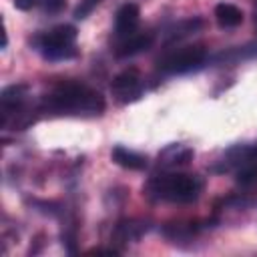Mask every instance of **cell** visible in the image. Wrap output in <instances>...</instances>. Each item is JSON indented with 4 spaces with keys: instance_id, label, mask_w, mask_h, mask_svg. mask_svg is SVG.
I'll return each instance as SVG.
<instances>
[{
    "instance_id": "cell-1",
    "label": "cell",
    "mask_w": 257,
    "mask_h": 257,
    "mask_svg": "<svg viewBox=\"0 0 257 257\" xmlns=\"http://www.w3.org/2000/svg\"><path fill=\"white\" fill-rule=\"evenodd\" d=\"M106 108V100L100 90L80 80H60L36 100L38 116H100Z\"/></svg>"
},
{
    "instance_id": "cell-2",
    "label": "cell",
    "mask_w": 257,
    "mask_h": 257,
    "mask_svg": "<svg viewBox=\"0 0 257 257\" xmlns=\"http://www.w3.org/2000/svg\"><path fill=\"white\" fill-rule=\"evenodd\" d=\"M205 189V181L199 175H187V173H161L151 177L145 187L143 195L151 201H165V203H177L187 205L195 203Z\"/></svg>"
},
{
    "instance_id": "cell-3",
    "label": "cell",
    "mask_w": 257,
    "mask_h": 257,
    "mask_svg": "<svg viewBox=\"0 0 257 257\" xmlns=\"http://www.w3.org/2000/svg\"><path fill=\"white\" fill-rule=\"evenodd\" d=\"M76 36H78L76 26L58 24L50 30L34 34L30 38V46L48 62H64L80 54L76 48Z\"/></svg>"
},
{
    "instance_id": "cell-4",
    "label": "cell",
    "mask_w": 257,
    "mask_h": 257,
    "mask_svg": "<svg viewBox=\"0 0 257 257\" xmlns=\"http://www.w3.org/2000/svg\"><path fill=\"white\" fill-rule=\"evenodd\" d=\"M211 173H233L235 181L243 187L257 183V143H239L229 147L221 155V159L211 165Z\"/></svg>"
},
{
    "instance_id": "cell-5",
    "label": "cell",
    "mask_w": 257,
    "mask_h": 257,
    "mask_svg": "<svg viewBox=\"0 0 257 257\" xmlns=\"http://www.w3.org/2000/svg\"><path fill=\"white\" fill-rule=\"evenodd\" d=\"M205 62H207V48L203 44H189L173 52H167L163 58H159L157 68L163 74H187L199 70Z\"/></svg>"
},
{
    "instance_id": "cell-6",
    "label": "cell",
    "mask_w": 257,
    "mask_h": 257,
    "mask_svg": "<svg viewBox=\"0 0 257 257\" xmlns=\"http://www.w3.org/2000/svg\"><path fill=\"white\" fill-rule=\"evenodd\" d=\"M110 92L118 104H128V102L139 100L145 92V80H143L141 70L135 66L120 70L110 82Z\"/></svg>"
},
{
    "instance_id": "cell-7",
    "label": "cell",
    "mask_w": 257,
    "mask_h": 257,
    "mask_svg": "<svg viewBox=\"0 0 257 257\" xmlns=\"http://www.w3.org/2000/svg\"><path fill=\"white\" fill-rule=\"evenodd\" d=\"M151 231H153V223L149 219L126 217V219H120L114 223L112 233H110V241H112V245H116L122 251V247L131 245V243H139Z\"/></svg>"
},
{
    "instance_id": "cell-8",
    "label": "cell",
    "mask_w": 257,
    "mask_h": 257,
    "mask_svg": "<svg viewBox=\"0 0 257 257\" xmlns=\"http://www.w3.org/2000/svg\"><path fill=\"white\" fill-rule=\"evenodd\" d=\"M141 22V8L135 2H126L122 4L116 14H114V34L116 38H128L131 34H135L137 26Z\"/></svg>"
},
{
    "instance_id": "cell-9",
    "label": "cell",
    "mask_w": 257,
    "mask_h": 257,
    "mask_svg": "<svg viewBox=\"0 0 257 257\" xmlns=\"http://www.w3.org/2000/svg\"><path fill=\"white\" fill-rule=\"evenodd\" d=\"M195 157V151L185 145V143H171L167 145L165 149L159 151V167H165V169H177V167H185L193 161Z\"/></svg>"
},
{
    "instance_id": "cell-10",
    "label": "cell",
    "mask_w": 257,
    "mask_h": 257,
    "mask_svg": "<svg viewBox=\"0 0 257 257\" xmlns=\"http://www.w3.org/2000/svg\"><path fill=\"white\" fill-rule=\"evenodd\" d=\"M155 42V34L153 32H135L128 38H124L116 48H114V56L116 58H128V56H137L141 52H147Z\"/></svg>"
},
{
    "instance_id": "cell-11",
    "label": "cell",
    "mask_w": 257,
    "mask_h": 257,
    "mask_svg": "<svg viewBox=\"0 0 257 257\" xmlns=\"http://www.w3.org/2000/svg\"><path fill=\"white\" fill-rule=\"evenodd\" d=\"M110 159L114 165L126 169V171H145L149 167V159L137 151H131L122 145H114L110 149Z\"/></svg>"
},
{
    "instance_id": "cell-12",
    "label": "cell",
    "mask_w": 257,
    "mask_h": 257,
    "mask_svg": "<svg viewBox=\"0 0 257 257\" xmlns=\"http://www.w3.org/2000/svg\"><path fill=\"white\" fill-rule=\"evenodd\" d=\"M243 10L231 2H219L215 6V20L219 28H237L243 22Z\"/></svg>"
},
{
    "instance_id": "cell-13",
    "label": "cell",
    "mask_w": 257,
    "mask_h": 257,
    "mask_svg": "<svg viewBox=\"0 0 257 257\" xmlns=\"http://www.w3.org/2000/svg\"><path fill=\"white\" fill-rule=\"evenodd\" d=\"M203 18H199V16H195V18H187V20H179L177 24H173V26H169L167 30H165V36H167V42H175V40H181V38H185V36H189V34H195L197 30H201L203 28Z\"/></svg>"
},
{
    "instance_id": "cell-14",
    "label": "cell",
    "mask_w": 257,
    "mask_h": 257,
    "mask_svg": "<svg viewBox=\"0 0 257 257\" xmlns=\"http://www.w3.org/2000/svg\"><path fill=\"white\" fill-rule=\"evenodd\" d=\"M100 2H102V0H80V2H78V6L74 8L72 16H74L76 20H84V18H86V16H88V14H90V12L100 4Z\"/></svg>"
},
{
    "instance_id": "cell-15",
    "label": "cell",
    "mask_w": 257,
    "mask_h": 257,
    "mask_svg": "<svg viewBox=\"0 0 257 257\" xmlns=\"http://www.w3.org/2000/svg\"><path fill=\"white\" fill-rule=\"evenodd\" d=\"M44 14H60L66 8V0H40Z\"/></svg>"
},
{
    "instance_id": "cell-16",
    "label": "cell",
    "mask_w": 257,
    "mask_h": 257,
    "mask_svg": "<svg viewBox=\"0 0 257 257\" xmlns=\"http://www.w3.org/2000/svg\"><path fill=\"white\" fill-rule=\"evenodd\" d=\"M38 2H40V0H12L14 8H18V10H22V12H26V10H32V8H34Z\"/></svg>"
}]
</instances>
